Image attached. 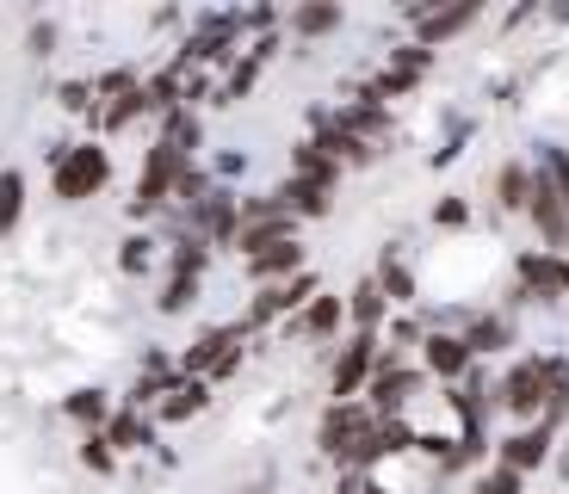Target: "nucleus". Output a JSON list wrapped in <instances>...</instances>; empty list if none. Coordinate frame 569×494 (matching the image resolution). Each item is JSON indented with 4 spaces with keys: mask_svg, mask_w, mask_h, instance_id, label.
Segmentation results:
<instances>
[{
    "mask_svg": "<svg viewBox=\"0 0 569 494\" xmlns=\"http://www.w3.org/2000/svg\"><path fill=\"white\" fill-rule=\"evenodd\" d=\"M106 180H112V155L100 142H69V149L50 155V192L62 204H87L93 192H106Z\"/></svg>",
    "mask_w": 569,
    "mask_h": 494,
    "instance_id": "1",
    "label": "nucleus"
},
{
    "mask_svg": "<svg viewBox=\"0 0 569 494\" xmlns=\"http://www.w3.org/2000/svg\"><path fill=\"white\" fill-rule=\"evenodd\" d=\"M545 377H551V359H520V365L501 377L496 409L520 414V421H539V409H545Z\"/></svg>",
    "mask_w": 569,
    "mask_h": 494,
    "instance_id": "2",
    "label": "nucleus"
},
{
    "mask_svg": "<svg viewBox=\"0 0 569 494\" xmlns=\"http://www.w3.org/2000/svg\"><path fill=\"white\" fill-rule=\"evenodd\" d=\"M316 291H322V284H316V272H298V279H279V284H260V296H254V310L242 315V327H267V322H279V315L303 310Z\"/></svg>",
    "mask_w": 569,
    "mask_h": 494,
    "instance_id": "3",
    "label": "nucleus"
},
{
    "mask_svg": "<svg viewBox=\"0 0 569 494\" xmlns=\"http://www.w3.org/2000/svg\"><path fill=\"white\" fill-rule=\"evenodd\" d=\"M366 383H371V414H402L415 383H421V371H409L397 353H378V365H371Z\"/></svg>",
    "mask_w": 569,
    "mask_h": 494,
    "instance_id": "4",
    "label": "nucleus"
},
{
    "mask_svg": "<svg viewBox=\"0 0 569 494\" xmlns=\"http://www.w3.org/2000/svg\"><path fill=\"white\" fill-rule=\"evenodd\" d=\"M371 365H378V334H353L341 346V359H335V371H328V390H335V402H353L359 383L371 377Z\"/></svg>",
    "mask_w": 569,
    "mask_h": 494,
    "instance_id": "5",
    "label": "nucleus"
},
{
    "mask_svg": "<svg viewBox=\"0 0 569 494\" xmlns=\"http://www.w3.org/2000/svg\"><path fill=\"white\" fill-rule=\"evenodd\" d=\"M520 296H539V303L569 296V260L563 254H520Z\"/></svg>",
    "mask_w": 569,
    "mask_h": 494,
    "instance_id": "6",
    "label": "nucleus"
},
{
    "mask_svg": "<svg viewBox=\"0 0 569 494\" xmlns=\"http://www.w3.org/2000/svg\"><path fill=\"white\" fill-rule=\"evenodd\" d=\"M378 421L371 409H359V402H328V414H322V433H316V445H322L328 457H341L347 445H353L366 426Z\"/></svg>",
    "mask_w": 569,
    "mask_h": 494,
    "instance_id": "7",
    "label": "nucleus"
},
{
    "mask_svg": "<svg viewBox=\"0 0 569 494\" xmlns=\"http://www.w3.org/2000/svg\"><path fill=\"white\" fill-rule=\"evenodd\" d=\"M236 248H242V260L248 254H260V248H279V241H298V216H284V211H267V216H254V223H236Z\"/></svg>",
    "mask_w": 569,
    "mask_h": 494,
    "instance_id": "8",
    "label": "nucleus"
},
{
    "mask_svg": "<svg viewBox=\"0 0 569 494\" xmlns=\"http://www.w3.org/2000/svg\"><path fill=\"white\" fill-rule=\"evenodd\" d=\"M527 211H532V223H539V235L551 241V248H563V241H569V211L557 204V192H551V180H545V173H532Z\"/></svg>",
    "mask_w": 569,
    "mask_h": 494,
    "instance_id": "9",
    "label": "nucleus"
},
{
    "mask_svg": "<svg viewBox=\"0 0 569 494\" xmlns=\"http://www.w3.org/2000/svg\"><path fill=\"white\" fill-rule=\"evenodd\" d=\"M545 457H551V426H539V421H532L527 433H513L508 445H501V470H513V476L539 470Z\"/></svg>",
    "mask_w": 569,
    "mask_h": 494,
    "instance_id": "10",
    "label": "nucleus"
},
{
    "mask_svg": "<svg viewBox=\"0 0 569 494\" xmlns=\"http://www.w3.org/2000/svg\"><path fill=\"white\" fill-rule=\"evenodd\" d=\"M192 235H211V241H229L236 235V192H204L192 204Z\"/></svg>",
    "mask_w": 569,
    "mask_h": 494,
    "instance_id": "11",
    "label": "nucleus"
},
{
    "mask_svg": "<svg viewBox=\"0 0 569 494\" xmlns=\"http://www.w3.org/2000/svg\"><path fill=\"white\" fill-rule=\"evenodd\" d=\"M242 266H248V279H254V284H279L284 272L298 279V272H303V248H298V241H279V248H260V254H248Z\"/></svg>",
    "mask_w": 569,
    "mask_h": 494,
    "instance_id": "12",
    "label": "nucleus"
},
{
    "mask_svg": "<svg viewBox=\"0 0 569 494\" xmlns=\"http://www.w3.org/2000/svg\"><path fill=\"white\" fill-rule=\"evenodd\" d=\"M421 359H427V371H433V377H465V371L477 365V359H470V346L458 334H427L421 340Z\"/></svg>",
    "mask_w": 569,
    "mask_h": 494,
    "instance_id": "13",
    "label": "nucleus"
},
{
    "mask_svg": "<svg viewBox=\"0 0 569 494\" xmlns=\"http://www.w3.org/2000/svg\"><path fill=\"white\" fill-rule=\"evenodd\" d=\"M341 296H328V291H316L310 296V310L291 322V334H310V340H328V334H341Z\"/></svg>",
    "mask_w": 569,
    "mask_h": 494,
    "instance_id": "14",
    "label": "nucleus"
},
{
    "mask_svg": "<svg viewBox=\"0 0 569 494\" xmlns=\"http://www.w3.org/2000/svg\"><path fill=\"white\" fill-rule=\"evenodd\" d=\"M316 149H322L335 168H371V142H359V137H347V130H335V124H322V137H316Z\"/></svg>",
    "mask_w": 569,
    "mask_h": 494,
    "instance_id": "15",
    "label": "nucleus"
},
{
    "mask_svg": "<svg viewBox=\"0 0 569 494\" xmlns=\"http://www.w3.org/2000/svg\"><path fill=\"white\" fill-rule=\"evenodd\" d=\"M477 13H483L477 0H465V7H446V13L433 7V13L421 19V50H427V43H446V38H458L465 26H477Z\"/></svg>",
    "mask_w": 569,
    "mask_h": 494,
    "instance_id": "16",
    "label": "nucleus"
},
{
    "mask_svg": "<svg viewBox=\"0 0 569 494\" xmlns=\"http://www.w3.org/2000/svg\"><path fill=\"white\" fill-rule=\"evenodd\" d=\"M62 414L81 421L87 433H100V426L112 421V395H106V390H74V395H62Z\"/></svg>",
    "mask_w": 569,
    "mask_h": 494,
    "instance_id": "17",
    "label": "nucleus"
},
{
    "mask_svg": "<svg viewBox=\"0 0 569 494\" xmlns=\"http://www.w3.org/2000/svg\"><path fill=\"white\" fill-rule=\"evenodd\" d=\"M291 168H298L291 180H310V185H322V192H335V180H341V168H335L316 142H298V149H291Z\"/></svg>",
    "mask_w": 569,
    "mask_h": 494,
    "instance_id": "18",
    "label": "nucleus"
},
{
    "mask_svg": "<svg viewBox=\"0 0 569 494\" xmlns=\"http://www.w3.org/2000/svg\"><path fill=\"white\" fill-rule=\"evenodd\" d=\"M168 395H173V402H161V421H192V414L211 409V383H199V377L173 383Z\"/></svg>",
    "mask_w": 569,
    "mask_h": 494,
    "instance_id": "19",
    "label": "nucleus"
},
{
    "mask_svg": "<svg viewBox=\"0 0 569 494\" xmlns=\"http://www.w3.org/2000/svg\"><path fill=\"white\" fill-rule=\"evenodd\" d=\"M341 310L359 322V334H378V322H385V291H378L371 279H359V284H353V296H347Z\"/></svg>",
    "mask_w": 569,
    "mask_h": 494,
    "instance_id": "20",
    "label": "nucleus"
},
{
    "mask_svg": "<svg viewBox=\"0 0 569 494\" xmlns=\"http://www.w3.org/2000/svg\"><path fill=\"white\" fill-rule=\"evenodd\" d=\"M19 216H26V173L0 168V241L19 229Z\"/></svg>",
    "mask_w": 569,
    "mask_h": 494,
    "instance_id": "21",
    "label": "nucleus"
},
{
    "mask_svg": "<svg viewBox=\"0 0 569 494\" xmlns=\"http://www.w3.org/2000/svg\"><path fill=\"white\" fill-rule=\"evenodd\" d=\"M100 433H106V445H112V452H142V445H149V438H156V433H149V421H142V414H112V421H106L100 426Z\"/></svg>",
    "mask_w": 569,
    "mask_h": 494,
    "instance_id": "22",
    "label": "nucleus"
},
{
    "mask_svg": "<svg viewBox=\"0 0 569 494\" xmlns=\"http://www.w3.org/2000/svg\"><path fill=\"white\" fill-rule=\"evenodd\" d=\"M291 31H298V38H328V31H341V0L298 7V13H291Z\"/></svg>",
    "mask_w": 569,
    "mask_h": 494,
    "instance_id": "23",
    "label": "nucleus"
},
{
    "mask_svg": "<svg viewBox=\"0 0 569 494\" xmlns=\"http://www.w3.org/2000/svg\"><path fill=\"white\" fill-rule=\"evenodd\" d=\"M527 192H532V173L520 168V161H508V168L496 173V198H501V211H527Z\"/></svg>",
    "mask_w": 569,
    "mask_h": 494,
    "instance_id": "24",
    "label": "nucleus"
},
{
    "mask_svg": "<svg viewBox=\"0 0 569 494\" xmlns=\"http://www.w3.org/2000/svg\"><path fill=\"white\" fill-rule=\"evenodd\" d=\"M385 124H390V118H385V105H366V99H359V105H347V112H341V124H335V130H347V137H359V142H366V137H378Z\"/></svg>",
    "mask_w": 569,
    "mask_h": 494,
    "instance_id": "25",
    "label": "nucleus"
},
{
    "mask_svg": "<svg viewBox=\"0 0 569 494\" xmlns=\"http://www.w3.org/2000/svg\"><path fill=\"white\" fill-rule=\"evenodd\" d=\"M470 346V359L477 353H496V346H508V322L501 315H483V322H470V334H458Z\"/></svg>",
    "mask_w": 569,
    "mask_h": 494,
    "instance_id": "26",
    "label": "nucleus"
},
{
    "mask_svg": "<svg viewBox=\"0 0 569 494\" xmlns=\"http://www.w3.org/2000/svg\"><path fill=\"white\" fill-rule=\"evenodd\" d=\"M378 291H385V303H415V279H409V266H397V260L385 254V266H378Z\"/></svg>",
    "mask_w": 569,
    "mask_h": 494,
    "instance_id": "27",
    "label": "nucleus"
},
{
    "mask_svg": "<svg viewBox=\"0 0 569 494\" xmlns=\"http://www.w3.org/2000/svg\"><path fill=\"white\" fill-rule=\"evenodd\" d=\"M74 457H81L93 476H112V470H118V452L106 445V433H81V452H74Z\"/></svg>",
    "mask_w": 569,
    "mask_h": 494,
    "instance_id": "28",
    "label": "nucleus"
},
{
    "mask_svg": "<svg viewBox=\"0 0 569 494\" xmlns=\"http://www.w3.org/2000/svg\"><path fill=\"white\" fill-rule=\"evenodd\" d=\"M192 296H199V279H192V272H173L168 291L156 296V310H161V315H180L186 303H192Z\"/></svg>",
    "mask_w": 569,
    "mask_h": 494,
    "instance_id": "29",
    "label": "nucleus"
},
{
    "mask_svg": "<svg viewBox=\"0 0 569 494\" xmlns=\"http://www.w3.org/2000/svg\"><path fill=\"white\" fill-rule=\"evenodd\" d=\"M539 173L551 180V192H557V204L569 211V149H545L539 155Z\"/></svg>",
    "mask_w": 569,
    "mask_h": 494,
    "instance_id": "30",
    "label": "nucleus"
},
{
    "mask_svg": "<svg viewBox=\"0 0 569 494\" xmlns=\"http://www.w3.org/2000/svg\"><path fill=\"white\" fill-rule=\"evenodd\" d=\"M254 74H260V62H254V57L236 62V69H229V81H223V93H217V105H236V99H242L248 87H254Z\"/></svg>",
    "mask_w": 569,
    "mask_h": 494,
    "instance_id": "31",
    "label": "nucleus"
},
{
    "mask_svg": "<svg viewBox=\"0 0 569 494\" xmlns=\"http://www.w3.org/2000/svg\"><path fill=\"white\" fill-rule=\"evenodd\" d=\"M149 260H156V241H149V235H130L124 254H118V266H124V272H149Z\"/></svg>",
    "mask_w": 569,
    "mask_h": 494,
    "instance_id": "32",
    "label": "nucleus"
},
{
    "mask_svg": "<svg viewBox=\"0 0 569 494\" xmlns=\"http://www.w3.org/2000/svg\"><path fill=\"white\" fill-rule=\"evenodd\" d=\"M62 105H69V112H100V105H93V81H69L62 87Z\"/></svg>",
    "mask_w": 569,
    "mask_h": 494,
    "instance_id": "33",
    "label": "nucleus"
},
{
    "mask_svg": "<svg viewBox=\"0 0 569 494\" xmlns=\"http://www.w3.org/2000/svg\"><path fill=\"white\" fill-rule=\"evenodd\" d=\"M477 494H520V476H513V470H489V476L477 482Z\"/></svg>",
    "mask_w": 569,
    "mask_h": 494,
    "instance_id": "34",
    "label": "nucleus"
},
{
    "mask_svg": "<svg viewBox=\"0 0 569 494\" xmlns=\"http://www.w3.org/2000/svg\"><path fill=\"white\" fill-rule=\"evenodd\" d=\"M26 50H31V57H50V50H57V26H50V19H43V26H31V38H26Z\"/></svg>",
    "mask_w": 569,
    "mask_h": 494,
    "instance_id": "35",
    "label": "nucleus"
},
{
    "mask_svg": "<svg viewBox=\"0 0 569 494\" xmlns=\"http://www.w3.org/2000/svg\"><path fill=\"white\" fill-rule=\"evenodd\" d=\"M433 223H440V229H465V223H470V211H465V198H446L440 211H433Z\"/></svg>",
    "mask_w": 569,
    "mask_h": 494,
    "instance_id": "36",
    "label": "nucleus"
},
{
    "mask_svg": "<svg viewBox=\"0 0 569 494\" xmlns=\"http://www.w3.org/2000/svg\"><path fill=\"white\" fill-rule=\"evenodd\" d=\"M359 494H385V488H378V482H359Z\"/></svg>",
    "mask_w": 569,
    "mask_h": 494,
    "instance_id": "37",
    "label": "nucleus"
},
{
    "mask_svg": "<svg viewBox=\"0 0 569 494\" xmlns=\"http://www.w3.org/2000/svg\"><path fill=\"white\" fill-rule=\"evenodd\" d=\"M341 494H359V482H347V488H341Z\"/></svg>",
    "mask_w": 569,
    "mask_h": 494,
    "instance_id": "38",
    "label": "nucleus"
},
{
    "mask_svg": "<svg viewBox=\"0 0 569 494\" xmlns=\"http://www.w3.org/2000/svg\"><path fill=\"white\" fill-rule=\"evenodd\" d=\"M563 476H569V452H563Z\"/></svg>",
    "mask_w": 569,
    "mask_h": 494,
    "instance_id": "39",
    "label": "nucleus"
}]
</instances>
